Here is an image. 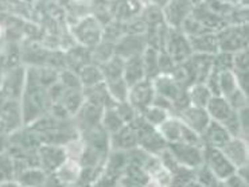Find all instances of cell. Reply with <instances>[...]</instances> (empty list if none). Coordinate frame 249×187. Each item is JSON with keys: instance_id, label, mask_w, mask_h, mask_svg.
Listing matches in <instances>:
<instances>
[{"instance_id": "obj_1", "label": "cell", "mask_w": 249, "mask_h": 187, "mask_svg": "<svg viewBox=\"0 0 249 187\" xmlns=\"http://www.w3.org/2000/svg\"><path fill=\"white\" fill-rule=\"evenodd\" d=\"M70 35L75 45L92 50L103 42L104 24L94 15H84L70 27Z\"/></svg>"}, {"instance_id": "obj_2", "label": "cell", "mask_w": 249, "mask_h": 187, "mask_svg": "<svg viewBox=\"0 0 249 187\" xmlns=\"http://www.w3.org/2000/svg\"><path fill=\"white\" fill-rule=\"evenodd\" d=\"M206 112L212 121L222 125L233 137H243L238 123V112L234 111L224 97L213 96L206 106Z\"/></svg>"}, {"instance_id": "obj_3", "label": "cell", "mask_w": 249, "mask_h": 187, "mask_svg": "<svg viewBox=\"0 0 249 187\" xmlns=\"http://www.w3.org/2000/svg\"><path fill=\"white\" fill-rule=\"evenodd\" d=\"M133 128L136 131L138 136V148L151 156H159L162 152L167 150V144L163 140V137L159 134V131L155 127H152L138 115V117L133 120Z\"/></svg>"}, {"instance_id": "obj_4", "label": "cell", "mask_w": 249, "mask_h": 187, "mask_svg": "<svg viewBox=\"0 0 249 187\" xmlns=\"http://www.w3.org/2000/svg\"><path fill=\"white\" fill-rule=\"evenodd\" d=\"M159 134L166 141L167 146L173 144H191V146H201V139L197 134L186 127L175 115H171L167 120L158 127Z\"/></svg>"}, {"instance_id": "obj_5", "label": "cell", "mask_w": 249, "mask_h": 187, "mask_svg": "<svg viewBox=\"0 0 249 187\" xmlns=\"http://www.w3.org/2000/svg\"><path fill=\"white\" fill-rule=\"evenodd\" d=\"M218 53L234 54L248 50V24H228L215 33Z\"/></svg>"}, {"instance_id": "obj_6", "label": "cell", "mask_w": 249, "mask_h": 187, "mask_svg": "<svg viewBox=\"0 0 249 187\" xmlns=\"http://www.w3.org/2000/svg\"><path fill=\"white\" fill-rule=\"evenodd\" d=\"M162 51L167 54L174 65L185 64L193 55L189 38L180 30L168 29V27L164 34Z\"/></svg>"}, {"instance_id": "obj_7", "label": "cell", "mask_w": 249, "mask_h": 187, "mask_svg": "<svg viewBox=\"0 0 249 187\" xmlns=\"http://www.w3.org/2000/svg\"><path fill=\"white\" fill-rule=\"evenodd\" d=\"M66 160H68V152L66 148L62 146L42 144L36 150L38 167L49 176L53 175Z\"/></svg>"}, {"instance_id": "obj_8", "label": "cell", "mask_w": 249, "mask_h": 187, "mask_svg": "<svg viewBox=\"0 0 249 187\" xmlns=\"http://www.w3.org/2000/svg\"><path fill=\"white\" fill-rule=\"evenodd\" d=\"M203 166L212 172L217 181L224 182L236 172V169L226 159L221 150L203 147Z\"/></svg>"}, {"instance_id": "obj_9", "label": "cell", "mask_w": 249, "mask_h": 187, "mask_svg": "<svg viewBox=\"0 0 249 187\" xmlns=\"http://www.w3.org/2000/svg\"><path fill=\"white\" fill-rule=\"evenodd\" d=\"M167 148L175 162L182 169L194 171L203 164V147L191 144H173L167 146Z\"/></svg>"}, {"instance_id": "obj_10", "label": "cell", "mask_w": 249, "mask_h": 187, "mask_svg": "<svg viewBox=\"0 0 249 187\" xmlns=\"http://www.w3.org/2000/svg\"><path fill=\"white\" fill-rule=\"evenodd\" d=\"M104 109V106L100 105L97 102L85 100L80 111L73 117V123H74V127L78 131V134L81 135L87 131L100 127Z\"/></svg>"}, {"instance_id": "obj_11", "label": "cell", "mask_w": 249, "mask_h": 187, "mask_svg": "<svg viewBox=\"0 0 249 187\" xmlns=\"http://www.w3.org/2000/svg\"><path fill=\"white\" fill-rule=\"evenodd\" d=\"M155 94L157 93H155L152 81L151 80H143V81L129 86L127 102L132 106L138 115H140L144 109L152 105Z\"/></svg>"}, {"instance_id": "obj_12", "label": "cell", "mask_w": 249, "mask_h": 187, "mask_svg": "<svg viewBox=\"0 0 249 187\" xmlns=\"http://www.w3.org/2000/svg\"><path fill=\"white\" fill-rule=\"evenodd\" d=\"M23 125L20 101L7 100L0 106V135L15 134Z\"/></svg>"}, {"instance_id": "obj_13", "label": "cell", "mask_w": 249, "mask_h": 187, "mask_svg": "<svg viewBox=\"0 0 249 187\" xmlns=\"http://www.w3.org/2000/svg\"><path fill=\"white\" fill-rule=\"evenodd\" d=\"M193 3L189 1H168L162 7L164 24L168 29L180 30L186 19L190 18L193 12Z\"/></svg>"}, {"instance_id": "obj_14", "label": "cell", "mask_w": 249, "mask_h": 187, "mask_svg": "<svg viewBox=\"0 0 249 187\" xmlns=\"http://www.w3.org/2000/svg\"><path fill=\"white\" fill-rule=\"evenodd\" d=\"M226 159L232 163L236 171L249 166V144L248 139L244 137H232L221 148Z\"/></svg>"}, {"instance_id": "obj_15", "label": "cell", "mask_w": 249, "mask_h": 187, "mask_svg": "<svg viewBox=\"0 0 249 187\" xmlns=\"http://www.w3.org/2000/svg\"><path fill=\"white\" fill-rule=\"evenodd\" d=\"M175 116L178 117L187 128L191 129L194 134H197L198 136L202 134L209 125V123L212 121L205 108H198V106L193 105L183 108L182 111L175 113Z\"/></svg>"}, {"instance_id": "obj_16", "label": "cell", "mask_w": 249, "mask_h": 187, "mask_svg": "<svg viewBox=\"0 0 249 187\" xmlns=\"http://www.w3.org/2000/svg\"><path fill=\"white\" fill-rule=\"evenodd\" d=\"M109 148L112 152H128L138 148V136L132 124H125L123 128L109 135Z\"/></svg>"}, {"instance_id": "obj_17", "label": "cell", "mask_w": 249, "mask_h": 187, "mask_svg": "<svg viewBox=\"0 0 249 187\" xmlns=\"http://www.w3.org/2000/svg\"><path fill=\"white\" fill-rule=\"evenodd\" d=\"M147 43L145 38L142 35H132V34H124V35L115 43V54L124 61L132 58L136 55H142L144 53Z\"/></svg>"}, {"instance_id": "obj_18", "label": "cell", "mask_w": 249, "mask_h": 187, "mask_svg": "<svg viewBox=\"0 0 249 187\" xmlns=\"http://www.w3.org/2000/svg\"><path fill=\"white\" fill-rule=\"evenodd\" d=\"M81 163L78 160L68 158V160L53 175H50V178L57 182V185L61 187H70L81 182Z\"/></svg>"}, {"instance_id": "obj_19", "label": "cell", "mask_w": 249, "mask_h": 187, "mask_svg": "<svg viewBox=\"0 0 249 187\" xmlns=\"http://www.w3.org/2000/svg\"><path fill=\"white\" fill-rule=\"evenodd\" d=\"M232 137V135L229 134L222 125L214 123V121H210L206 129L199 135L202 147L217 148V150H221Z\"/></svg>"}, {"instance_id": "obj_20", "label": "cell", "mask_w": 249, "mask_h": 187, "mask_svg": "<svg viewBox=\"0 0 249 187\" xmlns=\"http://www.w3.org/2000/svg\"><path fill=\"white\" fill-rule=\"evenodd\" d=\"M187 64L190 66L194 82L205 84L210 73L213 70V55H202V54H193Z\"/></svg>"}, {"instance_id": "obj_21", "label": "cell", "mask_w": 249, "mask_h": 187, "mask_svg": "<svg viewBox=\"0 0 249 187\" xmlns=\"http://www.w3.org/2000/svg\"><path fill=\"white\" fill-rule=\"evenodd\" d=\"M193 54H202V55H215L218 53L217 36L215 33H203L201 35L189 38Z\"/></svg>"}, {"instance_id": "obj_22", "label": "cell", "mask_w": 249, "mask_h": 187, "mask_svg": "<svg viewBox=\"0 0 249 187\" xmlns=\"http://www.w3.org/2000/svg\"><path fill=\"white\" fill-rule=\"evenodd\" d=\"M65 62H66V69L78 73L84 66L92 64V58H90V50L84 49V47L74 45L70 47L65 53Z\"/></svg>"}, {"instance_id": "obj_23", "label": "cell", "mask_w": 249, "mask_h": 187, "mask_svg": "<svg viewBox=\"0 0 249 187\" xmlns=\"http://www.w3.org/2000/svg\"><path fill=\"white\" fill-rule=\"evenodd\" d=\"M15 181L20 187H46L49 175L39 167H27L18 174Z\"/></svg>"}, {"instance_id": "obj_24", "label": "cell", "mask_w": 249, "mask_h": 187, "mask_svg": "<svg viewBox=\"0 0 249 187\" xmlns=\"http://www.w3.org/2000/svg\"><path fill=\"white\" fill-rule=\"evenodd\" d=\"M123 78H124V81L127 82L128 86H132L138 82L147 80L142 55H136V57H132V58H128L124 61Z\"/></svg>"}, {"instance_id": "obj_25", "label": "cell", "mask_w": 249, "mask_h": 187, "mask_svg": "<svg viewBox=\"0 0 249 187\" xmlns=\"http://www.w3.org/2000/svg\"><path fill=\"white\" fill-rule=\"evenodd\" d=\"M104 82H112L123 78V71H124V59L117 57L116 54L110 57L108 61L99 66Z\"/></svg>"}, {"instance_id": "obj_26", "label": "cell", "mask_w": 249, "mask_h": 187, "mask_svg": "<svg viewBox=\"0 0 249 187\" xmlns=\"http://www.w3.org/2000/svg\"><path fill=\"white\" fill-rule=\"evenodd\" d=\"M187 97H189L190 105L206 109L213 94L205 84H194V85L187 88Z\"/></svg>"}, {"instance_id": "obj_27", "label": "cell", "mask_w": 249, "mask_h": 187, "mask_svg": "<svg viewBox=\"0 0 249 187\" xmlns=\"http://www.w3.org/2000/svg\"><path fill=\"white\" fill-rule=\"evenodd\" d=\"M84 93L82 90H65L62 97L58 101V104L64 106L65 111L69 113V116L73 119L75 113L80 111V108L84 104Z\"/></svg>"}, {"instance_id": "obj_28", "label": "cell", "mask_w": 249, "mask_h": 187, "mask_svg": "<svg viewBox=\"0 0 249 187\" xmlns=\"http://www.w3.org/2000/svg\"><path fill=\"white\" fill-rule=\"evenodd\" d=\"M77 74L80 77L82 89L92 88V86H96V85H100V84L104 82L100 68L94 64H89L87 66H84Z\"/></svg>"}, {"instance_id": "obj_29", "label": "cell", "mask_w": 249, "mask_h": 187, "mask_svg": "<svg viewBox=\"0 0 249 187\" xmlns=\"http://www.w3.org/2000/svg\"><path fill=\"white\" fill-rule=\"evenodd\" d=\"M124 125H125V123L117 115V112L113 108V104L107 106L104 109V113H103V117H101L100 127L104 129L108 135H112L115 134L116 131H119L120 128H123Z\"/></svg>"}, {"instance_id": "obj_30", "label": "cell", "mask_w": 249, "mask_h": 187, "mask_svg": "<svg viewBox=\"0 0 249 187\" xmlns=\"http://www.w3.org/2000/svg\"><path fill=\"white\" fill-rule=\"evenodd\" d=\"M159 51L151 47H145L144 53L142 54L143 65H144L145 78L147 80H154L155 77L159 76Z\"/></svg>"}, {"instance_id": "obj_31", "label": "cell", "mask_w": 249, "mask_h": 187, "mask_svg": "<svg viewBox=\"0 0 249 187\" xmlns=\"http://www.w3.org/2000/svg\"><path fill=\"white\" fill-rule=\"evenodd\" d=\"M104 84L107 92L113 102H125L127 101L129 86L127 85V82L124 81V78L112 82H104Z\"/></svg>"}, {"instance_id": "obj_32", "label": "cell", "mask_w": 249, "mask_h": 187, "mask_svg": "<svg viewBox=\"0 0 249 187\" xmlns=\"http://www.w3.org/2000/svg\"><path fill=\"white\" fill-rule=\"evenodd\" d=\"M139 116L144 120L145 123H148L150 125H152V127L158 128L160 124L164 123L168 117L171 116V113L168 111H166V109L158 108V106L155 105H151L148 106L147 109H144V111L142 112Z\"/></svg>"}, {"instance_id": "obj_33", "label": "cell", "mask_w": 249, "mask_h": 187, "mask_svg": "<svg viewBox=\"0 0 249 187\" xmlns=\"http://www.w3.org/2000/svg\"><path fill=\"white\" fill-rule=\"evenodd\" d=\"M15 181V162L8 151L0 152V185Z\"/></svg>"}, {"instance_id": "obj_34", "label": "cell", "mask_w": 249, "mask_h": 187, "mask_svg": "<svg viewBox=\"0 0 249 187\" xmlns=\"http://www.w3.org/2000/svg\"><path fill=\"white\" fill-rule=\"evenodd\" d=\"M58 82L66 90H82V85L78 74L69 70V69H64V70L59 71Z\"/></svg>"}, {"instance_id": "obj_35", "label": "cell", "mask_w": 249, "mask_h": 187, "mask_svg": "<svg viewBox=\"0 0 249 187\" xmlns=\"http://www.w3.org/2000/svg\"><path fill=\"white\" fill-rule=\"evenodd\" d=\"M233 74L234 76H248L249 71V55L248 50H241L233 54Z\"/></svg>"}, {"instance_id": "obj_36", "label": "cell", "mask_w": 249, "mask_h": 187, "mask_svg": "<svg viewBox=\"0 0 249 187\" xmlns=\"http://www.w3.org/2000/svg\"><path fill=\"white\" fill-rule=\"evenodd\" d=\"M233 69V54L217 53L213 55V71L226 73Z\"/></svg>"}, {"instance_id": "obj_37", "label": "cell", "mask_w": 249, "mask_h": 187, "mask_svg": "<svg viewBox=\"0 0 249 187\" xmlns=\"http://www.w3.org/2000/svg\"><path fill=\"white\" fill-rule=\"evenodd\" d=\"M224 183H225L226 187H249L248 181L244 179L241 175H238L237 172H234L231 178L224 181Z\"/></svg>"}, {"instance_id": "obj_38", "label": "cell", "mask_w": 249, "mask_h": 187, "mask_svg": "<svg viewBox=\"0 0 249 187\" xmlns=\"http://www.w3.org/2000/svg\"><path fill=\"white\" fill-rule=\"evenodd\" d=\"M0 187H20L17 183V181H12V182H6V183H1Z\"/></svg>"}, {"instance_id": "obj_39", "label": "cell", "mask_w": 249, "mask_h": 187, "mask_svg": "<svg viewBox=\"0 0 249 187\" xmlns=\"http://www.w3.org/2000/svg\"><path fill=\"white\" fill-rule=\"evenodd\" d=\"M214 187H226V186H225V183H224V182H218V183H217Z\"/></svg>"}, {"instance_id": "obj_40", "label": "cell", "mask_w": 249, "mask_h": 187, "mask_svg": "<svg viewBox=\"0 0 249 187\" xmlns=\"http://www.w3.org/2000/svg\"><path fill=\"white\" fill-rule=\"evenodd\" d=\"M1 84H3V76L0 74V89H1Z\"/></svg>"}, {"instance_id": "obj_41", "label": "cell", "mask_w": 249, "mask_h": 187, "mask_svg": "<svg viewBox=\"0 0 249 187\" xmlns=\"http://www.w3.org/2000/svg\"><path fill=\"white\" fill-rule=\"evenodd\" d=\"M0 34H1V27H0Z\"/></svg>"}]
</instances>
